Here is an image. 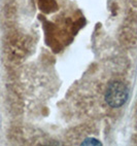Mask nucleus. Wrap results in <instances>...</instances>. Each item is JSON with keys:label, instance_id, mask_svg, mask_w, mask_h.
Returning a JSON list of instances; mask_svg holds the SVG:
<instances>
[{"label": "nucleus", "instance_id": "nucleus-1", "mask_svg": "<svg viewBox=\"0 0 137 146\" xmlns=\"http://www.w3.org/2000/svg\"><path fill=\"white\" fill-rule=\"evenodd\" d=\"M129 96V91L124 84L114 81L109 84L105 93V101L112 108L121 107L126 103Z\"/></svg>", "mask_w": 137, "mask_h": 146}]
</instances>
